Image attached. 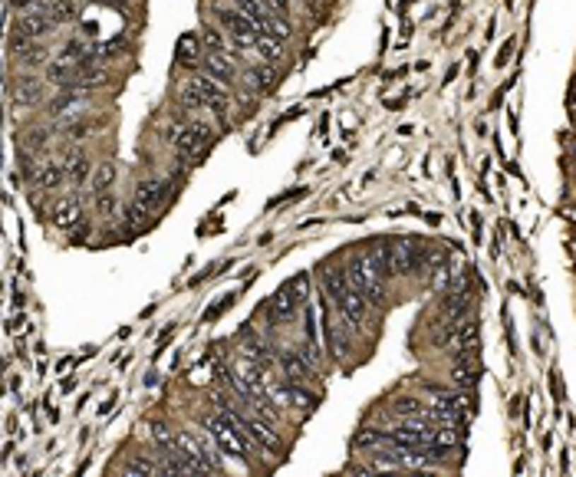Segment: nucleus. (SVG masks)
<instances>
[{"instance_id":"obj_22","label":"nucleus","mask_w":576,"mask_h":477,"mask_svg":"<svg viewBox=\"0 0 576 477\" xmlns=\"http://www.w3.org/2000/svg\"><path fill=\"white\" fill-rule=\"evenodd\" d=\"M125 474H165L162 471V461L158 458H132V461H125Z\"/></svg>"},{"instance_id":"obj_4","label":"nucleus","mask_w":576,"mask_h":477,"mask_svg":"<svg viewBox=\"0 0 576 477\" xmlns=\"http://www.w3.org/2000/svg\"><path fill=\"white\" fill-rule=\"evenodd\" d=\"M392 250H395V277H415L418 267H422V257H425L422 240L399 237L392 244Z\"/></svg>"},{"instance_id":"obj_9","label":"nucleus","mask_w":576,"mask_h":477,"mask_svg":"<svg viewBox=\"0 0 576 477\" xmlns=\"http://www.w3.org/2000/svg\"><path fill=\"white\" fill-rule=\"evenodd\" d=\"M277 365H280V372H283V379H293V382H310V375H313L310 359L297 355L293 349H283V353L277 355Z\"/></svg>"},{"instance_id":"obj_14","label":"nucleus","mask_w":576,"mask_h":477,"mask_svg":"<svg viewBox=\"0 0 576 477\" xmlns=\"http://www.w3.org/2000/svg\"><path fill=\"white\" fill-rule=\"evenodd\" d=\"M79 220H83V204H79V198H66L53 208V224H57V228L69 230V228H76Z\"/></svg>"},{"instance_id":"obj_17","label":"nucleus","mask_w":576,"mask_h":477,"mask_svg":"<svg viewBox=\"0 0 576 477\" xmlns=\"http://www.w3.org/2000/svg\"><path fill=\"white\" fill-rule=\"evenodd\" d=\"M385 441H389V435L379 428H363L359 435L353 438V448L355 451H382L385 448Z\"/></svg>"},{"instance_id":"obj_25","label":"nucleus","mask_w":576,"mask_h":477,"mask_svg":"<svg viewBox=\"0 0 576 477\" xmlns=\"http://www.w3.org/2000/svg\"><path fill=\"white\" fill-rule=\"evenodd\" d=\"M49 13H53L57 23H63V20L73 17V4L69 0H49Z\"/></svg>"},{"instance_id":"obj_3","label":"nucleus","mask_w":576,"mask_h":477,"mask_svg":"<svg viewBox=\"0 0 576 477\" xmlns=\"http://www.w3.org/2000/svg\"><path fill=\"white\" fill-rule=\"evenodd\" d=\"M218 23L224 27V33L230 37V43L237 49H254L257 47V37H260V30L257 23L247 17V13H240L237 7L230 10V7H218Z\"/></svg>"},{"instance_id":"obj_29","label":"nucleus","mask_w":576,"mask_h":477,"mask_svg":"<svg viewBox=\"0 0 576 477\" xmlns=\"http://www.w3.org/2000/svg\"><path fill=\"white\" fill-rule=\"evenodd\" d=\"M570 112L576 115V86H573V93H570Z\"/></svg>"},{"instance_id":"obj_11","label":"nucleus","mask_w":576,"mask_h":477,"mask_svg":"<svg viewBox=\"0 0 576 477\" xmlns=\"http://www.w3.org/2000/svg\"><path fill=\"white\" fill-rule=\"evenodd\" d=\"M365 257L372 260V267L379 270L385 280L395 277V250H392V240H375L372 247L365 250Z\"/></svg>"},{"instance_id":"obj_13","label":"nucleus","mask_w":576,"mask_h":477,"mask_svg":"<svg viewBox=\"0 0 576 477\" xmlns=\"http://www.w3.org/2000/svg\"><path fill=\"white\" fill-rule=\"evenodd\" d=\"M178 63L188 69L204 63V49H201V37L198 33H182L178 37Z\"/></svg>"},{"instance_id":"obj_7","label":"nucleus","mask_w":576,"mask_h":477,"mask_svg":"<svg viewBox=\"0 0 576 477\" xmlns=\"http://www.w3.org/2000/svg\"><path fill=\"white\" fill-rule=\"evenodd\" d=\"M448 353L452 355H464V353H478V326L474 323H458L448 333Z\"/></svg>"},{"instance_id":"obj_5","label":"nucleus","mask_w":576,"mask_h":477,"mask_svg":"<svg viewBox=\"0 0 576 477\" xmlns=\"http://www.w3.org/2000/svg\"><path fill=\"white\" fill-rule=\"evenodd\" d=\"M234 47V43H230ZM237 59H240V49H228V53H214V49H204V73H211L214 79H221L224 86H230L237 79Z\"/></svg>"},{"instance_id":"obj_18","label":"nucleus","mask_w":576,"mask_h":477,"mask_svg":"<svg viewBox=\"0 0 576 477\" xmlns=\"http://www.w3.org/2000/svg\"><path fill=\"white\" fill-rule=\"evenodd\" d=\"M280 43L283 40H277V37H267V33H260L257 37V47H254V53L260 57V63H280V57H283V49H280Z\"/></svg>"},{"instance_id":"obj_21","label":"nucleus","mask_w":576,"mask_h":477,"mask_svg":"<svg viewBox=\"0 0 576 477\" xmlns=\"http://www.w3.org/2000/svg\"><path fill=\"white\" fill-rule=\"evenodd\" d=\"M112 184H115V165L102 162L96 172H93V191H96V194H106V191H112Z\"/></svg>"},{"instance_id":"obj_26","label":"nucleus","mask_w":576,"mask_h":477,"mask_svg":"<svg viewBox=\"0 0 576 477\" xmlns=\"http://www.w3.org/2000/svg\"><path fill=\"white\" fill-rule=\"evenodd\" d=\"M96 211H99V214H102V218H109V214H115V198H112V194H109V191H106V194H96Z\"/></svg>"},{"instance_id":"obj_6","label":"nucleus","mask_w":576,"mask_h":477,"mask_svg":"<svg viewBox=\"0 0 576 477\" xmlns=\"http://www.w3.org/2000/svg\"><path fill=\"white\" fill-rule=\"evenodd\" d=\"M165 194H168V182H162V178H142V182L135 184V201H139L148 214H155V211L162 208Z\"/></svg>"},{"instance_id":"obj_12","label":"nucleus","mask_w":576,"mask_h":477,"mask_svg":"<svg viewBox=\"0 0 576 477\" xmlns=\"http://www.w3.org/2000/svg\"><path fill=\"white\" fill-rule=\"evenodd\" d=\"M10 95H13V105L30 109V105L40 102V95H43V83H40L37 76H23V79H17V83L10 86Z\"/></svg>"},{"instance_id":"obj_15","label":"nucleus","mask_w":576,"mask_h":477,"mask_svg":"<svg viewBox=\"0 0 576 477\" xmlns=\"http://www.w3.org/2000/svg\"><path fill=\"white\" fill-rule=\"evenodd\" d=\"M63 178H66V168H63V162H43V165L37 168V175H33L37 188H43V191H57L59 184H63Z\"/></svg>"},{"instance_id":"obj_2","label":"nucleus","mask_w":576,"mask_h":477,"mask_svg":"<svg viewBox=\"0 0 576 477\" xmlns=\"http://www.w3.org/2000/svg\"><path fill=\"white\" fill-rule=\"evenodd\" d=\"M346 277H349V286H353L355 293H363L372 306H385V300H389V296H385V277L372 267V260L369 257L349 260Z\"/></svg>"},{"instance_id":"obj_27","label":"nucleus","mask_w":576,"mask_h":477,"mask_svg":"<svg viewBox=\"0 0 576 477\" xmlns=\"http://www.w3.org/2000/svg\"><path fill=\"white\" fill-rule=\"evenodd\" d=\"M395 411H399V415H418V411H422V401L418 399H402V401H395Z\"/></svg>"},{"instance_id":"obj_20","label":"nucleus","mask_w":576,"mask_h":477,"mask_svg":"<svg viewBox=\"0 0 576 477\" xmlns=\"http://www.w3.org/2000/svg\"><path fill=\"white\" fill-rule=\"evenodd\" d=\"M148 435H152L155 451H158V454L175 451V435L168 431V425H165V421H148Z\"/></svg>"},{"instance_id":"obj_10","label":"nucleus","mask_w":576,"mask_h":477,"mask_svg":"<svg viewBox=\"0 0 576 477\" xmlns=\"http://www.w3.org/2000/svg\"><path fill=\"white\" fill-rule=\"evenodd\" d=\"M63 168H66V182L69 184H83L93 175V165H89V155L83 148H69L66 158H63Z\"/></svg>"},{"instance_id":"obj_1","label":"nucleus","mask_w":576,"mask_h":477,"mask_svg":"<svg viewBox=\"0 0 576 477\" xmlns=\"http://www.w3.org/2000/svg\"><path fill=\"white\" fill-rule=\"evenodd\" d=\"M323 293H327L329 306L343 313L353 329L365 323V313H369V300L363 293H355L353 286H349V277H346V270H336V267H327L323 270Z\"/></svg>"},{"instance_id":"obj_24","label":"nucleus","mask_w":576,"mask_h":477,"mask_svg":"<svg viewBox=\"0 0 576 477\" xmlns=\"http://www.w3.org/2000/svg\"><path fill=\"white\" fill-rule=\"evenodd\" d=\"M188 129H192L194 139H198L201 145H208V142L214 139V125H211V122H201V119H194V122H188Z\"/></svg>"},{"instance_id":"obj_28","label":"nucleus","mask_w":576,"mask_h":477,"mask_svg":"<svg viewBox=\"0 0 576 477\" xmlns=\"http://www.w3.org/2000/svg\"><path fill=\"white\" fill-rule=\"evenodd\" d=\"M33 0H7V7H13V10H27Z\"/></svg>"},{"instance_id":"obj_16","label":"nucleus","mask_w":576,"mask_h":477,"mask_svg":"<svg viewBox=\"0 0 576 477\" xmlns=\"http://www.w3.org/2000/svg\"><path fill=\"white\" fill-rule=\"evenodd\" d=\"M145 224H148V211L139 204V201H132V204H125L122 208V230L132 237L135 230H142Z\"/></svg>"},{"instance_id":"obj_23","label":"nucleus","mask_w":576,"mask_h":477,"mask_svg":"<svg viewBox=\"0 0 576 477\" xmlns=\"http://www.w3.org/2000/svg\"><path fill=\"white\" fill-rule=\"evenodd\" d=\"M201 43H204V49H214V53H228V49H234V47H228V40H224V33L218 27H204Z\"/></svg>"},{"instance_id":"obj_19","label":"nucleus","mask_w":576,"mask_h":477,"mask_svg":"<svg viewBox=\"0 0 576 477\" xmlns=\"http://www.w3.org/2000/svg\"><path fill=\"white\" fill-rule=\"evenodd\" d=\"M178 95H182L184 109H208V99H204L201 86H198V79H184L182 89H178Z\"/></svg>"},{"instance_id":"obj_8","label":"nucleus","mask_w":576,"mask_h":477,"mask_svg":"<svg viewBox=\"0 0 576 477\" xmlns=\"http://www.w3.org/2000/svg\"><path fill=\"white\" fill-rule=\"evenodd\" d=\"M481 375V363L474 353H464V355H454V369H452V382L458 389H474V382Z\"/></svg>"}]
</instances>
